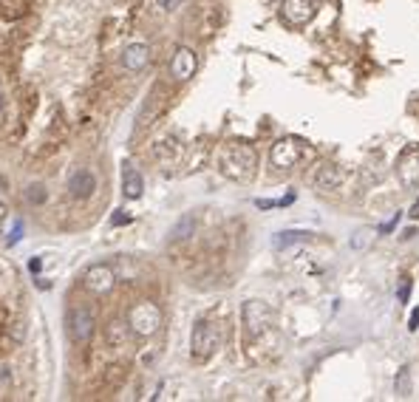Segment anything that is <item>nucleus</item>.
<instances>
[{"instance_id": "obj_24", "label": "nucleus", "mask_w": 419, "mask_h": 402, "mask_svg": "<svg viewBox=\"0 0 419 402\" xmlns=\"http://www.w3.org/2000/svg\"><path fill=\"white\" fill-rule=\"evenodd\" d=\"M408 295H411V281H405V284H402V289H399V295H397V298H399V303H408Z\"/></svg>"}, {"instance_id": "obj_18", "label": "nucleus", "mask_w": 419, "mask_h": 402, "mask_svg": "<svg viewBox=\"0 0 419 402\" xmlns=\"http://www.w3.org/2000/svg\"><path fill=\"white\" fill-rule=\"evenodd\" d=\"M26 198L32 201V205H43V201H46V187L43 184H32L29 193H26Z\"/></svg>"}, {"instance_id": "obj_9", "label": "nucleus", "mask_w": 419, "mask_h": 402, "mask_svg": "<svg viewBox=\"0 0 419 402\" xmlns=\"http://www.w3.org/2000/svg\"><path fill=\"white\" fill-rule=\"evenodd\" d=\"M284 20L292 26H303L315 18V4L312 0H284V9H281Z\"/></svg>"}, {"instance_id": "obj_5", "label": "nucleus", "mask_w": 419, "mask_h": 402, "mask_svg": "<svg viewBox=\"0 0 419 402\" xmlns=\"http://www.w3.org/2000/svg\"><path fill=\"white\" fill-rule=\"evenodd\" d=\"M94 312L88 306H74L71 312H68V334H71V340L74 343H88L94 338Z\"/></svg>"}, {"instance_id": "obj_21", "label": "nucleus", "mask_w": 419, "mask_h": 402, "mask_svg": "<svg viewBox=\"0 0 419 402\" xmlns=\"http://www.w3.org/2000/svg\"><path fill=\"white\" fill-rule=\"evenodd\" d=\"M20 235H23V221H15V224H12V233H9V247H15V244L20 241Z\"/></svg>"}, {"instance_id": "obj_15", "label": "nucleus", "mask_w": 419, "mask_h": 402, "mask_svg": "<svg viewBox=\"0 0 419 402\" xmlns=\"http://www.w3.org/2000/svg\"><path fill=\"white\" fill-rule=\"evenodd\" d=\"M309 238H312L309 230H284V233H277V235L272 238V247H275V249H287V247L303 244V241H309Z\"/></svg>"}, {"instance_id": "obj_1", "label": "nucleus", "mask_w": 419, "mask_h": 402, "mask_svg": "<svg viewBox=\"0 0 419 402\" xmlns=\"http://www.w3.org/2000/svg\"><path fill=\"white\" fill-rule=\"evenodd\" d=\"M221 346V328L210 320H198L190 334V352L195 360H210Z\"/></svg>"}, {"instance_id": "obj_17", "label": "nucleus", "mask_w": 419, "mask_h": 402, "mask_svg": "<svg viewBox=\"0 0 419 402\" xmlns=\"http://www.w3.org/2000/svg\"><path fill=\"white\" fill-rule=\"evenodd\" d=\"M411 368L408 366H402L399 371H397V380H394V391H397V396H411Z\"/></svg>"}, {"instance_id": "obj_25", "label": "nucleus", "mask_w": 419, "mask_h": 402, "mask_svg": "<svg viewBox=\"0 0 419 402\" xmlns=\"http://www.w3.org/2000/svg\"><path fill=\"white\" fill-rule=\"evenodd\" d=\"M6 216H9V207L0 201V227H4V221H6Z\"/></svg>"}, {"instance_id": "obj_27", "label": "nucleus", "mask_w": 419, "mask_h": 402, "mask_svg": "<svg viewBox=\"0 0 419 402\" xmlns=\"http://www.w3.org/2000/svg\"><path fill=\"white\" fill-rule=\"evenodd\" d=\"M40 266H43V263H40V258H34V261L29 263V270H32V272H40Z\"/></svg>"}, {"instance_id": "obj_26", "label": "nucleus", "mask_w": 419, "mask_h": 402, "mask_svg": "<svg viewBox=\"0 0 419 402\" xmlns=\"http://www.w3.org/2000/svg\"><path fill=\"white\" fill-rule=\"evenodd\" d=\"M408 216H411L413 221H419V198L413 201V207H411V213H408Z\"/></svg>"}, {"instance_id": "obj_6", "label": "nucleus", "mask_w": 419, "mask_h": 402, "mask_svg": "<svg viewBox=\"0 0 419 402\" xmlns=\"http://www.w3.org/2000/svg\"><path fill=\"white\" fill-rule=\"evenodd\" d=\"M116 284V272H114V266L108 263H91L85 275H83V286L91 292V295H108Z\"/></svg>"}, {"instance_id": "obj_20", "label": "nucleus", "mask_w": 419, "mask_h": 402, "mask_svg": "<svg viewBox=\"0 0 419 402\" xmlns=\"http://www.w3.org/2000/svg\"><path fill=\"white\" fill-rule=\"evenodd\" d=\"M181 4H184V0H156V6H159L162 12H176Z\"/></svg>"}, {"instance_id": "obj_28", "label": "nucleus", "mask_w": 419, "mask_h": 402, "mask_svg": "<svg viewBox=\"0 0 419 402\" xmlns=\"http://www.w3.org/2000/svg\"><path fill=\"white\" fill-rule=\"evenodd\" d=\"M37 289H51V281H37Z\"/></svg>"}, {"instance_id": "obj_7", "label": "nucleus", "mask_w": 419, "mask_h": 402, "mask_svg": "<svg viewBox=\"0 0 419 402\" xmlns=\"http://www.w3.org/2000/svg\"><path fill=\"white\" fill-rule=\"evenodd\" d=\"M272 323V309L263 300H247L244 303V326L249 338H258V334L266 331V326Z\"/></svg>"}, {"instance_id": "obj_22", "label": "nucleus", "mask_w": 419, "mask_h": 402, "mask_svg": "<svg viewBox=\"0 0 419 402\" xmlns=\"http://www.w3.org/2000/svg\"><path fill=\"white\" fill-rule=\"evenodd\" d=\"M408 328H411V331H416V328H419V306L411 312V317H408Z\"/></svg>"}, {"instance_id": "obj_14", "label": "nucleus", "mask_w": 419, "mask_h": 402, "mask_svg": "<svg viewBox=\"0 0 419 402\" xmlns=\"http://www.w3.org/2000/svg\"><path fill=\"white\" fill-rule=\"evenodd\" d=\"M142 190H145L142 173H139L136 167H130V165H125V170H122V193L128 198H139V195H142Z\"/></svg>"}, {"instance_id": "obj_8", "label": "nucleus", "mask_w": 419, "mask_h": 402, "mask_svg": "<svg viewBox=\"0 0 419 402\" xmlns=\"http://www.w3.org/2000/svg\"><path fill=\"white\" fill-rule=\"evenodd\" d=\"M195 65H198L195 51L187 48V46H179L176 54H173V60H170V77H176L179 83H184V80H190L195 74Z\"/></svg>"}, {"instance_id": "obj_13", "label": "nucleus", "mask_w": 419, "mask_h": 402, "mask_svg": "<svg viewBox=\"0 0 419 402\" xmlns=\"http://www.w3.org/2000/svg\"><path fill=\"white\" fill-rule=\"evenodd\" d=\"M315 184H317V190H337V187L343 184V173H340V167L331 165V162L320 165L317 173H315Z\"/></svg>"}, {"instance_id": "obj_11", "label": "nucleus", "mask_w": 419, "mask_h": 402, "mask_svg": "<svg viewBox=\"0 0 419 402\" xmlns=\"http://www.w3.org/2000/svg\"><path fill=\"white\" fill-rule=\"evenodd\" d=\"M148 62H151V48L145 43H130L122 51V65L128 71H142Z\"/></svg>"}, {"instance_id": "obj_16", "label": "nucleus", "mask_w": 419, "mask_h": 402, "mask_svg": "<svg viewBox=\"0 0 419 402\" xmlns=\"http://www.w3.org/2000/svg\"><path fill=\"white\" fill-rule=\"evenodd\" d=\"M193 230H195V219H193V216H184V219H179L176 227L170 230V238H173V241H184V238L193 235Z\"/></svg>"}, {"instance_id": "obj_19", "label": "nucleus", "mask_w": 419, "mask_h": 402, "mask_svg": "<svg viewBox=\"0 0 419 402\" xmlns=\"http://www.w3.org/2000/svg\"><path fill=\"white\" fill-rule=\"evenodd\" d=\"M130 221H133V219L128 216V210H116V213L111 216V224H114V227H122V224H130Z\"/></svg>"}, {"instance_id": "obj_23", "label": "nucleus", "mask_w": 419, "mask_h": 402, "mask_svg": "<svg viewBox=\"0 0 419 402\" xmlns=\"http://www.w3.org/2000/svg\"><path fill=\"white\" fill-rule=\"evenodd\" d=\"M397 224H399V213H397V216H394V219H391V221H388V224H383V227H380V230H377V233H383V235H385V233H391V230H394V227H397Z\"/></svg>"}, {"instance_id": "obj_4", "label": "nucleus", "mask_w": 419, "mask_h": 402, "mask_svg": "<svg viewBox=\"0 0 419 402\" xmlns=\"http://www.w3.org/2000/svg\"><path fill=\"white\" fill-rule=\"evenodd\" d=\"M303 151H306V142H303V139H298V137H284V139H277V142L272 145L269 159H272L275 167H295V165L301 162Z\"/></svg>"}, {"instance_id": "obj_29", "label": "nucleus", "mask_w": 419, "mask_h": 402, "mask_svg": "<svg viewBox=\"0 0 419 402\" xmlns=\"http://www.w3.org/2000/svg\"><path fill=\"white\" fill-rule=\"evenodd\" d=\"M0 111H4V91H0Z\"/></svg>"}, {"instance_id": "obj_10", "label": "nucleus", "mask_w": 419, "mask_h": 402, "mask_svg": "<svg viewBox=\"0 0 419 402\" xmlns=\"http://www.w3.org/2000/svg\"><path fill=\"white\" fill-rule=\"evenodd\" d=\"M397 176L405 187L419 184V148H408L397 165Z\"/></svg>"}, {"instance_id": "obj_3", "label": "nucleus", "mask_w": 419, "mask_h": 402, "mask_svg": "<svg viewBox=\"0 0 419 402\" xmlns=\"http://www.w3.org/2000/svg\"><path fill=\"white\" fill-rule=\"evenodd\" d=\"M221 170L230 179H249L255 173V151L249 145H233L224 151Z\"/></svg>"}, {"instance_id": "obj_12", "label": "nucleus", "mask_w": 419, "mask_h": 402, "mask_svg": "<svg viewBox=\"0 0 419 402\" xmlns=\"http://www.w3.org/2000/svg\"><path fill=\"white\" fill-rule=\"evenodd\" d=\"M68 190H71L74 198H88L94 190H97V179L91 170H74L71 176H68Z\"/></svg>"}, {"instance_id": "obj_2", "label": "nucleus", "mask_w": 419, "mask_h": 402, "mask_svg": "<svg viewBox=\"0 0 419 402\" xmlns=\"http://www.w3.org/2000/svg\"><path fill=\"white\" fill-rule=\"evenodd\" d=\"M128 326L130 331H136L139 338H151V334H156V328L162 326V312L153 300H142L136 303L130 312H128Z\"/></svg>"}]
</instances>
